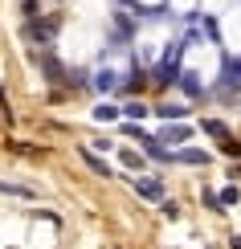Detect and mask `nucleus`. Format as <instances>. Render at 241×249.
Returning a JSON list of instances; mask_svg holds the SVG:
<instances>
[{
	"label": "nucleus",
	"mask_w": 241,
	"mask_h": 249,
	"mask_svg": "<svg viewBox=\"0 0 241 249\" xmlns=\"http://www.w3.org/2000/svg\"><path fill=\"white\" fill-rule=\"evenodd\" d=\"M135 192L139 196H164V184L160 180H135Z\"/></svg>",
	"instance_id": "f257e3e1"
},
{
	"label": "nucleus",
	"mask_w": 241,
	"mask_h": 249,
	"mask_svg": "<svg viewBox=\"0 0 241 249\" xmlns=\"http://www.w3.org/2000/svg\"><path fill=\"white\" fill-rule=\"evenodd\" d=\"M82 160H86V163H90V168L98 172V176H111V168H107V163H102V160H98V155H94L90 147H82Z\"/></svg>",
	"instance_id": "f03ea898"
},
{
	"label": "nucleus",
	"mask_w": 241,
	"mask_h": 249,
	"mask_svg": "<svg viewBox=\"0 0 241 249\" xmlns=\"http://www.w3.org/2000/svg\"><path fill=\"white\" fill-rule=\"evenodd\" d=\"M204 131H208V135H217V139H229L225 123H217V119H208V123H204Z\"/></svg>",
	"instance_id": "7ed1b4c3"
},
{
	"label": "nucleus",
	"mask_w": 241,
	"mask_h": 249,
	"mask_svg": "<svg viewBox=\"0 0 241 249\" xmlns=\"http://www.w3.org/2000/svg\"><path fill=\"white\" fill-rule=\"evenodd\" d=\"M176 160H180V163H204L208 155H204V151H180V155H176Z\"/></svg>",
	"instance_id": "20e7f679"
},
{
	"label": "nucleus",
	"mask_w": 241,
	"mask_h": 249,
	"mask_svg": "<svg viewBox=\"0 0 241 249\" xmlns=\"http://www.w3.org/2000/svg\"><path fill=\"white\" fill-rule=\"evenodd\" d=\"M0 192H8V196H33L29 188H20V184H4V180H0Z\"/></svg>",
	"instance_id": "39448f33"
},
{
	"label": "nucleus",
	"mask_w": 241,
	"mask_h": 249,
	"mask_svg": "<svg viewBox=\"0 0 241 249\" xmlns=\"http://www.w3.org/2000/svg\"><path fill=\"white\" fill-rule=\"evenodd\" d=\"M123 115H127V119H143V115H148V110H143L139 102H131V107H123Z\"/></svg>",
	"instance_id": "423d86ee"
},
{
	"label": "nucleus",
	"mask_w": 241,
	"mask_h": 249,
	"mask_svg": "<svg viewBox=\"0 0 241 249\" xmlns=\"http://www.w3.org/2000/svg\"><path fill=\"white\" fill-rule=\"evenodd\" d=\"M114 115H119V110H114V107H107V102H102V107L94 110V119H114Z\"/></svg>",
	"instance_id": "0eeeda50"
},
{
	"label": "nucleus",
	"mask_w": 241,
	"mask_h": 249,
	"mask_svg": "<svg viewBox=\"0 0 241 249\" xmlns=\"http://www.w3.org/2000/svg\"><path fill=\"white\" fill-rule=\"evenodd\" d=\"M98 86H102V90L114 86V74H111V70H102V74H98Z\"/></svg>",
	"instance_id": "6e6552de"
},
{
	"label": "nucleus",
	"mask_w": 241,
	"mask_h": 249,
	"mask_svg": "<svg viewBox=\"0 0 241 249\" xmlns=\"http://www.w3.org/2000/svg\"><path fill=\"white\" fill-rule=\"evenodd\" d=\"M221 204H237V188H225L221 192Z\"/></svg>",
	"instance_id": "1a4fd4ad"
}]
</instances>
